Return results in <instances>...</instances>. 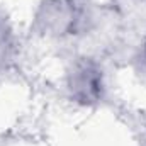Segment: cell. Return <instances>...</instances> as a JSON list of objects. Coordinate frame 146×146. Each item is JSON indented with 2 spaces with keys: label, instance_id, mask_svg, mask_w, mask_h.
<instances>
[{
  "label": "cell",
  "instance_id": "obj_1",
  "mask_svg": "<svg viewBox=\"0 0 146 146\" xmlns=\"http://www.w3.org/2000/svg\"><path fill=\"white\" fill-rule=\"evenodd\" d=\"M65 85L72 102L82 107H94L106 95L104 68L94 58H76L66 70Z\"/></svg>",
  "mask_w": 146,
  "mask_h": 146
},
{
  "label": "cell",
  "instance_id": "obj_2",
  "mask_svg": "<svg viewBox=\"0 0 146 146\" xmlns=\"http://www.w3.org/2000/svg\"><path fill=\"white\" fill-rule=\"evenodd\" d=\"M85 9L76 0H44L36 12L39 33L51 37L75 36L85 27Z\"/></svg>",
  "mask_w": 146,
  "mask_h": 146
},
{
  "label": "cell",
  "instance_id": "obj_3",
  "mask_svg": "<svg viewBox=\"0 0 146 146\" xmlns=\"http://www.w3.org/2000/svg\"><path fill=\"white\" fill-rule=\"evenodd\" d=\"M12 56V42L5 31H0V75L5 72Z\"/></svg>",
  "mask_w": 146,
  "mask_h": 146
},
{
  "label": "cell",
  "instance_id": "obj_4",
  "mask_svg": "<svg viewBox=\"0 0 146 146\" xmlns=\"http://www.w3.org/2000/svg\"><path fill=\"white\" fill-rule=\"evenodd\" d=\"M141 58L145 60V63H146V37L143 39V44H141Z\"/></svg>",
  "mask_w": 146,
  "mask_h": 146
},
{
  "label": "cell",
  "instance_id": "obj_5",
  "mask_svg": "<svg viewBox=\"0 0 146 146\" xmlns=\"http://www.w3.org/2000/svg\"><path fill=\"white\" fill-rule=\"evenodd\" d=\"M143 2H146V0H143Z\"/></svg>",
  "mask_w": 146,
  "mask_h": 146
}]
</instances>
